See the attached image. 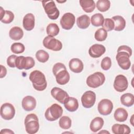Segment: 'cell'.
Segmentation results:
<instances>
[{
	"label": "cell",
	"instance_id": "cell-5",
	"mask_svg": "<svg viewBox=\"0 0 134 134\" xmlns=\"http://www.w3.org/2000/svg\"><path fill=\"white\" fill-rule=\"evenodd\" d=\"M42 4L44 10L49 18L52 20L58 19L60 15V12L57 8L53 1H42Z\"/></svg>",
	"mask_w": 134,
	"mask_h": 134
},
{
	"label": "cell",
	"instance_id": "cell-23",
	"mask_svg": "<svg viewBox=\"0 0 134 134\" xmlns=\"http://www.w3.org/2000/svg\"><path fill=\"white\" fill-rule=\"evenodd\" d=\"M112 20L114 22V30L115 31H121L124 29L126 27V20L121 16L117 15L112 17Z\"/></svg>",
	"mask_w": 134,
	"mask_h": 134
},
{
	"label": "cell",
	"instance_id": "cell-28",
	"mask_svg": "<svg viewBox=\"0 0 134 134\" xmlns=\"http://www.w3.org/2000/svg\"><path fill=\"white\" fill-rule=\"evenodd\" d=\"M90 18L86 15H83L79 17L76 19V25L77 27L82 29H85L88 28L90 25Z\"/></svg>",
	"mask_w": 134,
	"mask_h": 134
},
{
	"label": "cell",
	"instance_id": "cell-18",
	"mask_svg": "<svg viewBox=\"0 0 134 134\" xmlns=\"http://www.w3.org/2000/svg\"><path fill=\"white\" fill-rule=\"evenodd\" d=\"M35 24V19L34 15L31 13L27 14L23 18V25L24 29L27 31L32 30Z\"/></svg>",
	"mask_w": 134,
	"mask_h": 134
},
{
	"label": "cell",
	"instance_id": "cell-26",
	"mask_svg": "<svg viewBox=\"0 0 134 134\" xmlns=\"http://www.w3.org/2000/svg\"><path fill=\"white\" fill-rule=\"evenodd\" d=\"M128 112L127 111L121 107L118 108L115 111L114 117L115 119L119 122H124L128 118Z\"/></svg>",
	"mask_w": 134,
	"mask_h": 134
},
{
	"label": "cell",
	"instance_id": "cell-7",
	"mask_svg": "<svg viewBox=\"0 0 134 134\" xmlns=\"http://www.w3.org/2000/svg\"><path fill=\"white\" fill-rule=\"evenodd\" d=\"M15 64L16 67L19 70H29L35 66V61L31 57L19 56L16 60Z\"/></svg>",
	"mask_w": 134,
	"mask_h": 134
},
{
	"label": "cell",
	"instance_id": "cell-12",
	"mask_svg": "<svg viewBox=\"0 0 134 134\" xmlns=\"http://www.w3.org/2000/svg\"><path fill=\"white\" fill-rule=\"evenodd\" d=\"M75 21V16L71 13H66L61 17L60 24L63 29L70 30L73 27Z\"/></svg>",
	"mask_w": 134,
	"mask_h": 134
},
{
	"label": "cell",
	"instance_id": "cell-11",
	"mask_svg": "<svg viewBox=\"0 0 134 134\" xmlns=\"http://www.w3.org/2000/svg\"><path fill=\"white\" fill-rule=\"evenodd\" d=\"M96 101V94L92 91H87L84 93L81 97L83 106L86 108H91Z\"/></svg>",
	"mask_w": 134,
	"mask_h": 134
},
{
	"label": "cell",
	"instance_id": "cell-34",
	"mask_svg": "<svg viewBox=\"0 0 134 134\" xmlns=\"http://www.w3.org/2000/svg\"><path fill=\"white\" fill-rule=\"evenodd\" d=\"M36 58L39 62L45 63L49 60V54L43 50H39L36 53Z\"/></svg>",
	"mask_w": 134,
	"mask_h": 134
},
{
	"label": "cell",
	"instance_id": "cell-20",
	"mask_svg": "<svg viewBox=\"0 0 134 134\" xmlns=\"http://www.w3.org/2000/svg\"><path fill=\"white\" fill-rule=\"evenodd\" d=\"M63 104L66 110L70 112H74L79 108V102L77 99L73 97H68L65 100Z\"/></svg>",
	"mask_w": 134,
	"mask_h": 134
},
{
	"label": "cell",
	"instance_id": "cell-19",
	"mask_svg": "<svg viewBox=\"0 0 134 134\" xmlns=\"http://www.w3.org/2000/svg\"><path fill=\"white\" fill-rule=\"evenodd\" d=\"M69 66L70 70L76 73H81L84 68L82 61L78 58L72 59L69 63Z\"/></svg>",
	"mask_w": 134,
	"mask_h": 134
},
{
	"label": "cell",
	"instance_id": "cell-17",
	"mask_svg": "<svg viewBox=\"0 0 134 134\" xmlns=\"http://www.w3.org/2000/svg\"><path fill=\"white\" fill-rule=\"evenodd\" d=\"M37 104L36 99L32 96H26L22 100L21 105L26 111H31L34 110Z\"/></svg>",
	"mask_w": 134,
	"mask_h": 134
},
{
	"label": "cell",
	"instance_id": "cell-9",
	"mask_svg": "<svg viewBox=\"0 0 134 134\" xmlns=\"http://www.w3.org/2000/svg\"><path fill=\"white\" fill-rule=\"evenodd\" d=\"M42 43L46 48L54 51H60L62 48L61 42L53 37L50 36H48L43 39Z\"/></svg>",
	"mask_w": 134,
	"mask_h": 134
},
{
	"label": "cell",
	"instance_id": "cell-21",
	"mask_svg": "<svg viewBox=\"0 0 134 134\" xmlns=\"http://www.w3.org/2000/svg\"><path fill=\"white\" fill-rule=\"evenodd\" d=\"M112 132L115 134H128L130 133V128L127 125L115 124L111 127Z\"/></svg>",
	"mask_w": 134,
	"mask_h": 134
},
{
	"label": "cell",
	"instance_id": "cell-1",
	"mask_svg": "<svg viewBox=\"0 0 134 134\" xmlns=\"http://www.w3.org/2000/svg\"><path fill=\"white\" fill-rule=\"evenodd\" d=\"M52 72L55 76L56 81L59 85H65L70 80V74L64 64L62 63H55L52 68Z\"/></svg>",
	"mask_w": 134,
	"mask_h": 134
},
{
	"label": "cell",
	"instance_id": "cell-24",
	"mask_svg": "<svg viewBox=\"0 0 134 134\" xmlns=\"http://www.w3.org/2000/svg\"><path fill=\"white\" fill-rule=\"evenodd\" d=\"M24 36V31L19 27L15 26L12 28L9 31V37L15 41L21 39Z\"/></svg>",
	"mask_w": 134,
	"mask_h": 134
},
{
	"label": "cell",
	"instance_id": "cell-39",
	"mask_svg": "<svg viewBox=\"0 0 134 134\" xmlns=\"http://www.w3.org/2000/svg\"><path fill=\"white\" fill-rule=\"evenodd\" d=\"M17 56L16 55H11L9 56L7 59V64L10 68H15L16 67V60Z\"/></svg>",
	"mask_w": 134,
	"mask_h": 134
},
{
	"label": "cell",
	"instance_id": "cell-15",
	"mask_svg": "<svg viewBox=\"0 0 134 134\" xmlns=\"http://www.w3.org/2000/svg\"><path fill=\"white\" fill-rule=\"evenodd\" d=\"M51 94L55 99L61 104H63L65 100L69 97L67 92L58 87H53L51 90Z\"/></svg>",
	"mask_w": 134,
	"mask_h": 134
},
{
	"label": "cell",
	"instance_id": "cell-40",
	"mask_svg": "<svg viewBox=\"0 0 134 134\" xmlns=\"http://www.w3.org/2000/svg\"><path fill=\"white\" fill-rule=\"evenodd\" d=\"M117 51H124L128 52L130 56H131L132 55V49H131V48L127 46L123 45L119 47L117 49Z\"/></svg>",
	"mask_w": 134,
	"mask_h": 134
},
{
	"label": "cell",
	"instance_id": "cell-10",
	"mask_svg": "<svg viewBox=\"0 0 134 134\" xmlns=\"http://www.w3.org/2000/svg\"><path fill=\"white\" fill-rule=\"evenodd\" d=\"M15 114V109L14 106L9 103L3 104L1 107V116L5 120L13 119Z\"/></svg>",
	"mask_w": 134,
	"mask_h": 134
},
{
	"label": "cell",
	"instance_id": "cell-8",
	"mask_svg": "<svg viewBox=\"0 0 134 134\" xmlns=\"http://www.w3.org/2000/svg\"><path fill=\"white\" fill-rule=\"evenodd\" d=\"M129 54L124 51H117L116 59L119 66L123 70H128L131 65Z\"/></svg>",
	"mask_w": 134,
	"mask_h": 134
},
{
	"label": "cell",
	"instance_id": "cell-27",
	"mask_svg": "<svg viewBox=\"0 0 134 134\" xmlns=\"http://www.w3.org/2000/svg\"><path fill=\"white\" fill-rule=\"evenodd\" d=\"M79 3L83 10L86 13H91L95 8L96 4L93 0H80Z\"/></svg>",
	"mask_w": 134,
	"mask_h": 134
},
{
	"label": "cell",
	"instance_id": "cell-13",
	"mask_svg": "<svg viewBox=\"0 0 134 134\" xmlns=\"http://www.w3.org/2000/svg\"><path fill=\"white\" fill-rule=\"evenodd\" d=\"M128 82L127 77L122 74L116 76L114 82V88L118 92H122L127 90Z\"/></svg>",
	"mask_w": 134,
	"mask_h": 134
},
{
	"label": "cell",
	"instance_id": "cell-32",
	"mask_svg": "<svg viewBox=\"0 0 134 134\" xmlns=\"http://www.w3.org/2000/svg\"><path fill=\"white\" fill-rule=\"evenodd\" d=\"M110 7V2L108 0H98L96 2V7L101 12L108 10Z\"/></svg>",
	"mask_w": 134,
	"mask_h": 134
},
{
	"label": "cell",
	"instance_id": "cell-30",
	"mask_svg": "<svg viewBox=\"0 0 134 134\" xmlns=\"http://www.w3.org/2000/svg\"><path fill=\"white\" fill-rule=\"evenodd\" d=\"M104 20V18L102 14L96 13L91 17V22L93 26L95 27H98L102 26Z\"/></svg>",
	"mask_w": 134,
	"mask_h": 134
},
{
	"label": "cell",
	"instance_id": "cell-22",
	"mask_svg": "<svg viewBox=\"0 0 134 134\" xmlns=\"http://www.w3.org/2000/svg\"><path fill=\"white\" fill-rule=\"evenodd\" d=\"M1 8V21L4 24H9L14 19V14L10 10H4L2 7Z\"/></svg>",
	"mask_w": 134,
	"mask_h": 134
},
{
	"label": "cell",
	"instance_id": "cell-33",
	"mask_svg": "<svg viewBox=\"0 0 134 134\" xmlns=\"http://www.w3.org/2000/svg\"><path fill=\"white\" fill-rule=\"evenodd\" d=\"M72 121L70 117L66 116L61 117L59 121V126L63 129H68L71 127Z\"/></svg>",
	"mask_w": 134,
	"mask_h": 134
},
{
	"label": "cell",
	"instance_id": "cell-2",
	"mask_svg": "<svg viewBox=\"0 0 134 134\" xmlns=\"http://www.w3.org/2000/svg\"><path fill=\"white\" fill-rule=\"evenodd\" d=\"M29 80L32 83L34 88L38 91L44 90L47 86L46 79L44 74L39 70H34L29 75Z\"/></svg>",
	"mask_w": 134,
	"mask_h": 134
},
{
	"label": "cell",
	"instance_id": "cell-38",
	"mask_svg": "<svg viewBox=\"0 0 134 134\" xmlns=\"http://www.w3.org/2000/svg\"><path fill=\"white\" fill-rule=\"evenodd\" d=\"M101 68L105 71L108 70L111 66V59L108 57H106L103 59L100 64Z\"/></svg>",
	"mask_w": 134,
	"mask_h": 134
},
{
	"label": "cell",
	"instance_id": "cell-37",
	"mask_svg": "<svg viewBox=\"0 0 134 134\" xmlns=\"http://www.w3.org/2000/svg\"><path fill=\"white\" fill-rule=\"evenodd\" d=\"M114 22L111 18H105L102 25L103 28L106 31H111L114 29Z\"/></svg>",
	"mask_w": 134,
	"mask_h": 134
},
{
	"label": "cell",
	"instance_id": "cell-3",
	"mask_svg": "<svg viewBox=\"0 0 134 134\" xmlns=\"http://www.w3.org/2000/svg\"><path fill=\"white\" fill-rule=\"evenodd\" d=\"M24 124L26 131L28 133H36L39 129V119L37 116L35 114L27 115L25 119Z\"/></svg>",
	"mask_w": 134,
	"mask_h": 134
},
{
	"label": "cell",
	"instance_id": "cell-31",
	"mask_svg": "<svg viewBox=\"0 0 134 134\" xmlns=\"http://www.w3.org/2000/svg\"><path fill=\"white\" fill-rule=\"evenodd\" d=\"M60 31L59 26L57 24L50 23L49 24L46 28V32L48 36L54 37L58 35Z\"/></svg>",
	"mask_w": 134,
	"mask_h": 134
},
{
	"label": "cell",
	"instance_id": "cell-43",
	"mask_svg": "<svg viewBox=\"0 0 134 134\" xmlns=\"http://www.w3.org/2000/svg\"><path fill=\"white\" fill-rule=\"evenodd\" d=\"M130 121V123H131V124L132 125V126H134V124H133V115H132Z\"/></svg>",
	"mask_w": 134,
	"mask_h": 134
},
{
	"label": "cell",
	"instance_id": "cell-14",
	"mask_svg": "<svg viewBox=\"0 0 134 134\" xmlns=\"http://www.w3.org/2000/svg\"><path fill=\"white\" fill-rule=\"evenodd\" d=\"M98 111L102 115H109L113 109V104L108 99H103L98 104Z\"/></svg>",
	"mask_w": 134,
	"mask_h": 134
},
{
	"label": "cell",
	"instance_id": "cell-4",
	"mask_svg": "<svg viewBox=\"0 0 134 134\" xmlns=\"http://www.w3.org/2000/svg\"><path fill=\"white\" fill-rule=\"evenodd\" d=\"M62 113V107L58 104L55 103L47 108L45 112L44 116L47 120L53 121L60 118Z\"/></svg>",
	"mask_w": 134,
	"mask_h": 134
},
{
	"label": "cell",
	"instance_id": "cell-36",
	"mask_svg": "<svg viewBox=\"0 0 134 134\" xmlns=\"http://www.w3.org/2000/svg\"><path fill=\"white\" fill-rule=\"evenodd\" d=\"M11 51L15 54H20L24 52L25 47L24 45L20 42L13 43L10 47Z\"/></svg>",
	"mask_w": 134,
	"mask_h": 134
},
{
	"label": "cell",
	"instance_id": "cell-6",
	"mask_svg": "<svg viewBox=\"0 0 134 134\" xmlns=\"http://www.w3.org/2000/svg\"><path fill=\"white\" fill-rule=\"evenodd\" d=\"M105 81L104 74L102 72H96L87 77L86 84L90 87L95 88L102 85Z\"/></svg>",
	"mask_w": 134,
	"mask_h": 134
},
{
	"label": "cell",
	"instance_id": "cell-41",
	"mask_svg": "<svg viewBox=\"0 0 134 134\" xmlns=\"http://www.w3.org/2000/svg\"><path fill=\"white\" fill-rule=\"evenodd\" d=\"M0 66H1V69L0 77L2 79L6 76V75L7 74V70L4 66H3L2 65H1Z\"/></svg>",
	"mask_w": 134,
	"mask_h": 134
},
{
	"label": "cell",
	"instance_id": "cell-44",
	"mask_svg": "<svg viewBox=\"0 0 134 134\" xmlns=\"http://www.w3.org/2000/svg\"><path fill=\"white\" fill-rule=\"evenodd\" d=\"M105 133V132H106L107 133H109V132H108V131H100V132H99V133Z\"/></svg>",
	"mask_w": 134,
	"mask_h": 134
},
{
	"label": "cell",
	"instance_id": "cell-29",
	"mask_svg": "<svg viewBox=\"0 0 134 134\" xmlns=\"http://www.w3.org/2000/svg\"><path fill=\"white\" fill-rule=\"evenodd\" d=\"M120 102L122 105L127 107H131L134 104V96L129 93L124 94L120 97Z\"/></svg>",
	"mask_w": 134,
	"mask_h": 134
},
{
	"label": "cell",
	"instance_id": "cell-35",
	"mask_svg": "<svg viewBox=\"0 0 134 134\" xmlns=\"http://www.w3.org/2000/svg\"><path fill=\"white\" fill-rule=\"evenodd\" d=\"M95 39L98 41H103L107 37V32L103 28L98 29L95 32Z\"/></svg>",
	"mask_w": 134,
	"mask_h": 134
},
{
	"label": "cell",
	"instance_id": "cell-25",
	"mask_svg": "<svg viewBox=\"0 0 134 134\" xmlns=\"http://www.w3.org/2000/svg\"><path fill=\"white\" fill-rule=\"evenodd\" d=\"M104 124L103 119L100 117H97L94 118L91 122L90 128L92 131L96 132L100 130Z\"/></svg>",
	"mask_w": 134,
	"mask_h": 134
},
{
	"label": "cell",
	"instance_id": "cell-16",
	"mask_svg": "<svg viewBox=\"0 0 134 134\" xmlns=\"http://www.w3.org/2000/svg\"><path fill=\"white\" fill-rule=\"evenodd\" d=\"M106 51L105 46L100 44H94L92 45L88 50L89 55L94 58L101 57Z\"/></svg>",
	"mask_w": 134,
	"mask_h": 134
},
{
	"label": "cell",
	"instance_id": "cell-42",
	"mask_svg": "<svg viewBox=\"0 0 134 134\" xmlns=\"http://www.w3.org/2000/svg\"><path fill=\"white\" fill-rule=\"evenodd\" d=\"M0 133L1 134H4V133H8L9 134V133H14V132L10 129H3L1 131Z\"/></svg>",
	"mask_w": 134,
	"mask_h": 134
}]
</instances>
